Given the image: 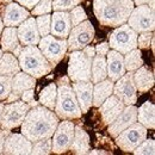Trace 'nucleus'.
Wrapping results in <instances>:
<instances>
[{"label":"nucleus","mask_w":155,"mask_h":155,"mask_svg":"<svg viewBox=\"0 0 155 155\" xmlns=\"http://www.w3.org/2000/svg\"><path fill=\"white\" fill-rule=\"evenodd\" d=\"M75 125L69 119H64L63 122L58 123L51 140V153L62 154L69 150V147L73 141Z\"/></svg>","instance_id":"11"},{"label":"nucleus","mask_w":155,"mask_h":155,"mask_svg":"<svg viewBox=\"0 0 155 155\" xmlns=\"http://www.w3.org/2000/svg\"><path fill=\"white\" fill-rule=\"evenodd\" d=\"M128 25L138 32L144 31H153L154 30V10L150 8L148 5H138L137 7L133 8L129 18Z\"/></svg>","instance_id":"10"},{"label":"nucleus","mask_w":155,"mask_h":155,"mask_svg":"<svg viewBox=\"0 0 155 155\" xmlns=\"http://www.w3.org/2000/svg\"><path fill=\"white\" fill-rule=\"evenodd\" d=\"M135 122H137V107L134 105H127L116 119L109 124V134L112 137H116L120 131Z\"/></svg>","instance_id":"15"},{"label":"nucleus","mask_w":155,"mask_h":155,"mask_svg":"<svg viewBox=\"0 0 155 155\" xmlns=\"http://www.w3.org/2000/svg\"><path fill=\"white\" fill-rule=\"evenodd\" d=\"M51 2L53 0H39L38 2L35 5V7L32 8V15L39 16V15H45L49 13L53 8H51Z\"/></svg>","instance_id":"38"},{"label":"nucleus","mask_w":155,"mask_h":155,"mask_svg":"<svg viewBox=\"0 0 155 155\" xmlns=\"http://www.w3.org/2000/svg\"><path fill=\"white\" fill-rule=\"evenodd\" d=\"M134 154H146V155H153L155 153V142L153 138L144 140L135 150L133 152Z\"/></svg>","instance_id":"36"},{"label":"nucleus","mask_w":155,"mask_h":155,"mask_svg":"<svg viewBox=\"0 0 155 155\" xmlns=\"http://www.w3.org/2000/svg\"><path fill=\"white\" fill-rule=\"evenodd\" d=\"M29 105H30V107H35V106H37V105H38V103H37L36 100L31 99V100L29 101Z\"/></svg>","instance_id":"47"},{"label":"nucleus","mask_w":155,"mask_h":155,"mask_svg":"<svg viewBox=\"0 0 155 155\" xmlns=\"http://www.w3.org/2000/svg\"><path fill=\"white\" fill-rule=\"evenodd\" d=\"M82 0H53L51 8L54 11H68L78 6Z\"/></svg>","instance_id":"34"},{"label":"nucleus","mask_w":155,"mask_h":155,"mask_svg":"<svg viewBox=\"0 0 155 155\" xmlns=\"http://www.w3.org/2000/svg\"><path fill=\"white\" fill-rule=\"evenodd\" d=\"M21 99H23V101H25V103H29L31 99H34V88H29V90H25L24 92H23V94H21Z\"/></svg>","instance_id":"43"},{"label":"nucleus","mask_w":155,"mask_h":155,"mask_svg":"<svg viewBox=\"0 0 155 155\" xmlns=\"http://www.w3.org/2000/svg\"><path fill=\"white\" fill-rule=\"evenodd\" d=\"M38 44L39 50L53 67H55L64 58L67 51L66 38H58L55 36L47 35V36H43L42 39H39Z\"/></svg>","instance_id":"9"},{"label":"nucleus","mask_w":155,"mask_h":155,"mask_svg":"<svg viewBox=\"0 0 155 155\" xmlns=\"http://www.w3.org/2000/svg\"><path fill=\"white\" fill-rule=\"evenodd\" d=\"M134 8L133 0H93V11L104 26L118 28L124 24Z\"/></svg>","instance_id":"2"},{"label":"nucleus","mask_w":155,"mask_h":155,"mask_svg":"<svg viewBox=\"0 0 155 155\" xmlns=\"http://www.w3.org/2000/svg\"><path fill=\"white\" fill-rule=\"evenodd\" d=\"M29 17V12L25 7H21L16 2H8L4 11L2 23L5 26H18Z\"/></svg>","instance_id":"22"},{"label":"nucleus","mask_w":155,"mask_h":155,"mask_svg":"<svg viewBox=\"0 0 155 155\" xmlns=\"http://www.w3.org/2000/svg\"><path fill=\"white\" fill-rule=\"evenodd\" d=\"M88 58H93L94 56H96V49H94V47H92V45H86L85 48H82L81 49Z\"/></svg>","instance_id":"44"},{"label":"nucleus","mask_w":155,"mask_h":155,"mask_svg":"<svg viewBox=\"0 0 155 155\" xmlns=\"http://www.w3.org/2000/svg\"><path fill=\"white\" fill-rule=\"evenodd\" d=\"M30 154H50L51 153V137L43 138L34 142Z\"/></svg>","instance_id":"32"},{"label":"nucleus","mask_w":155,"mask_h":155,"mask_svg":"<svg viewBox=\"0 0 155 155\" xmlns=\"http://www.w3.org/2000/svg\"><path fill=\"white\" fill-rule=\"evenodd\" d=\"M91 64L92 58H88L82 50H74L69 55L68 78L75 81H91Z\"/></svg>","instance_id":"7"},{"label":"nucleus","mask_w":155,"mask_h":155,"mask_svg":"<svg viewBox=\"0 0 155 155\" xmlns=\"http://www.w3.org/2000/svg\"><path fill=\"white\" fill-rule=\"evenodd\" d=\"M17 1L19 2L21 6H24V7L29 8V10H32L39 0H17Z\"/></svg>","instance_id":"42"},{"label":"nucleus","mask_w":155,"mask_h":155,"mask_svg":"<svg viewBox=\"0 0 155 155\" xmlns=\"http://www.w3.org/2000/svg\"><path fill=\"white\" fill-rule=\"evenodd\" d=\"M1 49L7 53H13V55L17 58L21 50L19 38L17 35V29L15 26H6L5 30H2L1 34Z\"/></svg>","instance_id":"23"},{"label":"nucleus","mask_w":155,"mask_h":155,"mask_svg":"<svg viewBox=\"0 0 155 155\" xmlns=\"http://www.w3.org/2000/svg\"><path fill=\"white\" fill-rule=\"evenodd\" d=\"M17 35L23 45H36L38 44L41 36L36 25V20L32 17H28L21 24L18 25Z\"/></svg>","instance_id":"17"},{"label":"nucleus","mask_w":155,"mask_h":155,"mask_svg":"<svg viewBox=\"0 0 155 155\" xmlns=\"http://www.w3.org/2000/svg\"><path fill=\"white\" fill-rule=\"evenodd\" d=\"M106 58V69H107V77L114 82L117 81L120 77L125 74V67H124V58L120 53L116 50H109Z\"/></svg>","instance_id":"21"},{"label":"nucleus","mask_w":155,"mask_h":155,"mask_svg":"<svg viewBox=\"0 0 155 155\" xmlns=\"http://www.w3.org/2000/svg\"><path fill=\"white\" fill-rule=\"evenodd\" d=\"M94 49H96V55L105 56L107 54V51L110 50V45H109V43H100Z\"/></svg>","instance_id":"40"},{"label":"nucleus","mask_w":155,"mask_h":155,"mask_svg":"<svg viewBox=\"0 0 155 155\" xmlns=\"http://www.w3.org/2000/svg\"><path fill=\"white\" fill-rule=\"evenodd\" d=\"M36 25L38 29L39 36H47L50 34V21H51V16L48 13L45 15H39V17L36 18Z\"/></svg>","instance_id":"33"},{"label":"nucleus","mask_w":155,"mask_h":155,"mask_svg":"<svg viewBox=\"0 0 155 155\" xmlns=\"http://www.w3.org/2000/svg\"><path fill=\"white\" fill-rule=\"evenodd\" d=\"M134 4L138 5H148L150 8L154 10V0H134Z\"/></svg>","instance_id":"45"},{"label":"nucleus","mask_w":155,"mask_h":155,"mask_svg":"<svg viewBox=\"0 0 155 155\" xmlns=\"http://www.w3.org/2000/svg\"><path fill=\"white\" fill-rule=\"evenodd\" d=\"M99 112L101 115L104 124L109 125L110 123H112L116 119L118 115L123 111L124 103L122 100H119L115 94H111L110 97H107L99 106Z\"/></svg>","instance_id":"18"},{"label":"nucleus","mask_w":155,"mask_h":155,"mask_svg":"<svg viewBox=\"0 0 155 155\" xmlns=\"http://www.w3.org/2000/svg\"><path fill=\"white\" fill-rule=\"evenodd\" d=\"M72 29L69 13L67 11H55L51 16L50 32L58 38H67Z\"/></svg>","instance_id":"20"},{"label":"nucleus","mask_w":155,"mask_h":155,"mask_svg":"<svg viewBox=\"0 0 155 155\" xmlns=\"http://www.w3.org/2000/svg\"><path fill=\"white\" fill-rule=\"evenodd\" d=\"M2 111H4V104L0 103V123H1V118H2Z\"/></svg>","instance_id":"48"},{"label":"nucleus","mask_w":155,"mask_h":155,"mask_svg":"<svg viewBox=\"0 0 155 155\" xmlns=\"http://www.w3.org/2000/svg\"><path fill=\"white\" fill-rule=\"evenodd\" d=\"M114 91V81L110 79H104L93 86V94H92V105L98 107L107 97L112 94Z\"/></svg>","instance_id":"25"},{"label":"nucleus","mask_w":155,"mask_h":155,"mask_svg":"<svg viewBox=\"0 0 155 155\" xmlns=\"http://www.w3.org/2000/svg\"><path fill=\"white\" fill-rule=\"evenodd\" d=\"M124 58L125 71H128V72H135L137 68H140L141 66H143L142 54H141V51L137 48L133 49L128 54H125V58Z\"/></svg>","instance_id":"31"},{"label":"nucleus","mask_w":155,"mask_h":155,"mask_svg":"<svg viewBox=\"0 0 155 155\" xmlns=\"http://www.w3.org/2000/svg\"><path fill=\"white\" fill-rule=\"evenodd\" d=\"M12 77L0 75V100H5L11 92Z\"/></svg>","instance_id":"37"},{"label":"nucleus","mask_w":155,"mask_h":155,"mask_svg":"<svg viewBox=\"0 0 155 155\" xmlns=\"http://www.w3.org/2000/svg\"><path fill=\"white\" fill-rule=\"evenodd\" d=\"M30 105L25 101H13L8 103L7 105H4V111H2V118L0 125L5 129H13L17 128L21 124L26 114L30 110Z\"/></svg>","instance_id":"12"},{"label":"nucleus","mask_w":155,"mask_h":155,"mask_svg":"<svg viewBox=\"0 0 155 155\" xmlns=\"http://www.w3.org/2000/svg\"><path fill=\"white\" fill-rule=\"evenodd\" d=\"M12 0H0V2H5V4H8V2H11Z\"/></svg>","instance_id":"50"},{"label":"nucleus","mask_w":155,"mask_h":155,"mask_svg":"<svg viewBox=\"0 0 155 155\" xmlns=\"http://www.w3.org/2000/svg\"><path fill=\"white\" fill-rule=\"evenodd\" d=\"M1 55H2V51H1V50H0V58H1Z\"/></svg>","instance_id":"51"},{"label":"nucleus","mask_w":155,"mask_h":155,"mask_svg":"<svg viewBox=\"0 0 155 155\" xmlns=\"http://www.w3.org/2000/svg\"><path fill=\"white\" fill-rule=\"evenodd\" d=\"M109 45L122 55H125L137 48V32L129 25L122 24L111 34Z\"/></svg>","instance_id":"6"},{"label":"nucleus","mask_w":155,"mask_h":155,"mask_svg":"<svg viewBox=\"0 0 155 155\" xmlns=\"http://www.w3.org/2000/svg\"><path fill=\"white\" fill-rule=\"evenodd\" d=\"M69 149L75 154H87L90 152V136L84 129L79 127L74 128V136Z\"/></svg>","instance_id":"26"},{"label":"nucleus","mask_w":155,"mask_h":155,"mask_svg":"<svg viewBox=\"0 0 155 155\" xmlns=\"http://www.w3.org/2000/svg\"><path fill=\"white\" fill-rule=\"evenodd\" d=\"M20 72V66L17 58L11 53H5L0 58V75L15 77Z\"/></svg>","instance_id":"28"},{"label":"nucleus","mask_w":155,"mask_h":155,"mask_svg":"<svg viewBox=\"0 0 155 155\" xmlns=\"http://www.w3.org/2000/svg\"><path fill=\"white\" fill-rule=\"evenodd\" d=\"M54 109L55 115L61 119H75L81 117L82 112L79 106L75 93L66 78L58 81V96Z\"/></svg>","instance_id":"4"},{"label":"nucleus","mask_w":155,"mask_h":155,"mask_svg":"<svg viewBox=\"0 0 155 155\" xmlns=\"http://www.w3.org/2000/svg\"><path fill=\"white\" fill-rule=\"evenodd\" d=\"M32 142L29 141L23 134H8L4 143V154H30Z\"/></svg>","instance_id":"16"},{"label":"nucleus","mask_w":155,"mask_h":155,"mask_svg":"<svg viewBox=\"0 0 155 155\" xmlns=\"http://www.w3.org/2000/svg\"><path fill=\"white\" fill-rule=\"evenodd\" d=\"M72 88L75 93L81 112L86 114L92 106V94H93L92 81H75L73 82Z\"/></svg>","instance_id":"19"},{"label":"nucleus","mask_w":155,"mask_h":155,"mask_svg":"<svg viewBox=\"0 0 155 155\" xmlns=\"http://www.w3.org/2000/svg\"><path fill=\"white\" fill-rule=\"evenodd\" d=\"M88 154H106V152H104V150H91V152H88Z\"/></svg>","instance_id":"46"},{"label":"nucleus","mask_w":155,"mask_h":155,"mask_svg":"<svg viewBox=\"0 0 155 155\" xmlns=\"http://www.w3.org/2000/svg\"><path fill=\"white\" fill-rule=\"evenodd\" d=\"M115 82L112 93L122 100L124 105H135L137 101V90L134 82V72L125 73Z\"/></svg>","instance_id":"13"},{"label":"nucleus","mask_w":155,"mask_h":155,"mask_svg":"<svg viewBox=\"0 0 155 155\" xmlns=\"http://www.w3.org/2000/svg\"><path fill=\"white\" fill-rule=\"evenodd\" d=\"M58 124V117L45 106H35L29 110L21 122V134L32 143L53 137Z\"/></svg>","instance_id":"1"},{"label":"nucleus","mask_w":155,"mask_h":155,"mask_svg":"<svg viewBox=\"0 0 155 155\" xmlns=\"http://www.w3.org/2000/svg\"><path fill=\"white\" fill-rule=\"evenodd\" d=\"M69 18H71V24H72V28L78 24H80L81 21L87 19V15L85 12V10L81 7V6H75L72 8V11L69 12Z\"/></svg>","instance_id":"35"},{"label":"nucleus","mask_w":155,"mask_h":155,"mask_svg":"<svg viewBox=\"0 0 155 155\" xmlns=\"http://www.w3.org/2000/svg\"><path fill=\"white\" fill-rule=\"evenodd\" d=\"M56 96H58V86H56V84L51 82L41 91L39 103L43 106L48 107L49 110H54L55 103H56Z\"/></svg>","instance_id":"30"},{"label":"nucleus","mask_w":155,"mask_h":155,"mask_svg":"<svg viewBox=\"0 0 155 155\" xmlns=\"http://www.w3.org/2000/svg\"><path fill=\"white\" fill-rule=\"evenodd\" d=\"M2 28H4V23H2V20L0 18V34L2 32Z\"/></svg>","instance_id":"49"},{"label":"nucleus","mask_w":155,"mask_h":155,"mask_svg":"<svg viewBox=\"0 0 155 155\" xmlns=\"http://www.w3.org/2000/svg\"><path fill=\"white\" fill-rule=\"evenodd\" d=\"M154 38V34L153 31H144L141 32V35L137 37V47L140 49H147L149 48L152 39Z\"/></svg>","instance_id":"39"},{"label":"nucleus","mask_w":155,"mask_h":155,"mask_svg":"<svg viewBox=\"0 0 155 155\" xmlns=\"http://www.w3.org/2000/svg\"><path fill=\"white\" fill-rule=\"evenodd\" d=\"M134 82L140 94L146 93L154 86V75L147 67L141 66L134 73Z\"/></svg>","instance_id":"24"},{"label":"nucleus","mask_w":155,"mask_h":155,"mask_svg":"<svg viewBox=\"0 0 155 155\" xmlns=\"http://www.w3.org/2000/svg\"><path fill=\"white\" fill-rule=\"evenodd\" d=\"M106 78H107L106 58L105 56L96 55L92 58V64H91V81L93 84H97Z\"/></svg>","instance_id":"29"},{"label":"nucleus","mask_w":155,"mask_h":155,"mask_svg":"<svg viewBox=\"0 0 155 155\" xmlns=\"http://www.w3.org/2000/svg\"><path fill=\"white\" fill-rule=\"evenodd\" d=\"M18 58V62L23 72L36 79L49 74L53 69V66L44 58L39 48H37L36 45L21 47Z\"/></svg>","instance_id":"3"},{"label":"nucleus","mask_w":155,"mask_h":155,"mask_svg":"<svg viewBox=\"0 0 155 155\" xmlns=\"http://www.w3.org/2000/svg\"><path fill=\"white\" fill-rule=\"evenodd\" d=\"M36 86V78L29 75L25 72H18L15 77H12L11 84V92L8 97L6 98V103H13L17 101L23 92L29 88H34Z\"/></svg>","instance_id":"14"},{"label":"nucleus","mask_w":155,"mask_h":155,"mask_svg":"<svg viewBox=\"0 0 155 155\" xmlns=\"http://www.w3.org/2000/svg\"><path fill=\"white\" fill-rule=\"evenodd\" d=\"M8 134H10V129H5V128H2V129L0 130V154L2 153L4 143H5V138L7 137Z\"/></svg>","instance_id":"41"},{"label":"nucleus","mask_w":155,"mask_h":155,"mask_svg":"<svg viewBox=\"0 0 155 155\" xmlns=\"http://www.w3.org/2000/svg\"><path fill=\"white\" fill-rule=\"evenodd\" d=\"M137 120L147 129L155 128V107L152 101H146L137 109Z\"/></svg>","instance_id":"27"},{"label":"nucleus","mask_w":155,"mask_h":155,"mask_svg":"<svg viewBox=\"0 0 155 155\" xmlns=\"http://www.w3.org/2000/svg\"><path fill=\"white\" fill-rule=\"evenodd\" d=\"M94 38V28L91 21L84 20L80 24L73 26L69 31L67 41V50L74 51L81 50L86 45H88Z\"/></svg>","instance_id":"8"},{"label":"nucleus","mask_w":155,"mask_h":155,"mask_svg":"<svg viewBox=\"0 0 155 155\" xmlns=\"http://www.w3.org/2000/svg\"><path fill=\"white\" fill-rule=\"evenodd\" d=\"M116 138L117 146L127 153H133L136 148L147 138V128L141 123H133L130 127L120 131Z\"/></svg>","instance_id":"5"}]
</instances>
